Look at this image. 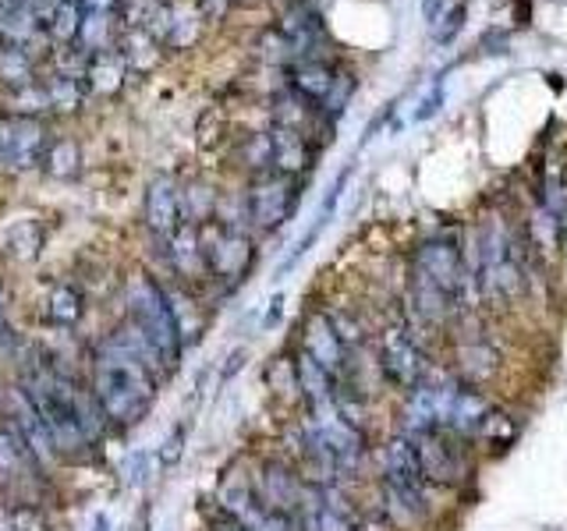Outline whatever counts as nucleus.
I'll return each instance as SVG.
<instances>
[{"instance_id":"obj_1","label":"nucleus","mask_w":567,"mask_h":531,"mask_svg":"<svg viewBox=\"0 0 567 531\" xmlns=\"http://www.w3.org/2000/svg\"><path fill=\"white\" fill-rule=\"evenodd\" d=\"M164 379H171L164 362L124 319L106 336H100L89 354L85 383L114 433H128L150 418Z\"/></svg>"},{"instance_id":"obj_2","label":"nucleus","mask_w":567,"mask_h":531,"mask_svg":"<svg viewBox=\"0 0 567 531\" xmlns=\"http://www.w3.org/2000/svg\"><path fill=\"white\" fill-rule=\"evenodd\" d=\"M377 468V510L394 531H433L440 521L436 489L425 482L412 439L398 429L372 450Z\"/></svg>"},{"instance_id":"obj_3","label":"nucleus","mask_w":567,"mask_h":531,"mask_svg":"<svg viewBox=\"0 0 567 531\" xmlns=\"http://www.w3.org/2000/svg\"><path fill=\"white\" fill-rule=\"evenodd\" d=\"M468 273L475 288V305L486 312H511L528 294V256L525 244L504 217H486L472 235Z\"/></svg>"},{"instance_id":"obj_4","label":"nucleus","mask_w":567,"mask_h":531,"mask_svg":"<svg viewBox=\"0 0 567 531\" xmlns=\"http://www.w3.org/2000/svg\"><path fill=\"white\" fill-rule=\"evenodd\" d=\"M82 386L85 379L71 376L68 368L53 365L47 358H29L22 372H18V389L29 397L35 415L43 418L53 447H58L64 460H79L85 454H93V447H89L82 433V418H79Z\"/></svg>"},{"instance_id":"obj_5","label":"nucleus","mask_w":567,"mask_h":531,"mask_svg":"<svg viewBox=\"0 0 567 531\" xmlns=\"http://www.w3.org/2000/svg\"><path fill=\"white\" fill-rule=\"evenodd\" d=\"M124 323L138 330L142 341H146L156 351V358L164 362L167 376H174L188 344L167 298V288L153 273H132L128 283H124Z\"/></svg>"},{"instance_id":"obj_6","label":"nucleus","mask_w":567,"mask_h":531,"mask_svg":"<svg viewBox=\"0 0 567 531\" xmlns=\"http://www.w3.org/2000/svg\"><path fill=\"white\" fill-rule=\"evenodd\" d=\"M372 365H377V379L394 389L398 397H404L408 389H415L430 376V368L436 365V351L425 347L419 336L404 326V319L394 315L390 323L377 330V336H372Z\"/></svg>"},{"instance_id":"obj_7","label":"nucleus","mask_w":567,"mask_h":531,"mask_svg":"<svg viewBox=\"0 0 567 531\" xmlns=\"http://www.w3.org/2000/svg\"><path fill=\"white\" fill-rule=\"evenodd\" d=\"M408 439H412V447H415L425 482H430L436 492H465L475 482L478 454H475L472 442L457 439L443 429H425V433H415Z\"/></svg>"},{"instance_id":"obj_8","label":"nucleus","mask_w":567,"mask_h":531,"mask_svg":"<svg viewBox=\"0 0 567 531\" xmlns=\"http://www.w3.org/2000/svg\"><path fill=\"white\" fill-rule=\"evenodd\" d=\"M213 510L224 513L227 521H235L241 531H301L295 518L277 513L259 500L252 478H248V460H235L230 468H224L217 492H213Z\"/></svg>"},{"instance_id":"obj_9","label":"nucleus","mask_w":567,"mask_h":531,"mask_svg":"<svg viewBox=\"0 0 567 531\" xmlns=\"http://www.w3.org/2000/svg\"><path fill=\"white\" fill-rule=\"evenodd\" d=\"M199 241H203V259H206V273L227 283V288H238L248 277L256 262V248L252 238L245 235L241 227H227L220 220H209L199 227Z\"/></svg>"},{"instance_id":"obj_10","label":"nucleus","mask_w":567,"mask_h":531,"mask_svg":"<svg viewBox=\"0 0 567 531\" xmlns=\"http://www.w3.org/2000/svg\"><path fill=\"white\" fill-rule=\"evenodd\" d=\"M248 478H252V489L259 492V500L266 507H274L277 513H288V518L298 521L309 482H306V475L295 468V460L288 454H266V457L248 460Z\"/></svg>"},{"instance_id":"obj_11","label":"nucleus","mask_w":567,"mask_h":531,"mask_svg":"<svg viewBox=\"0 0 567 531\" xmlns=\"http://www.w3.org/2000/svg\"><path fill=\"white\" fill-rule=\"evenodd\" d=\"M301 531H372V518L359 507L348 486H312L301 503Z\"/></svg>"},{"instance_id":"obj_12","label":"nucleus","mask_w":567,"mask_h":531,"mask_svg":"<svg viewBox=\"0 0 567 531\" xmlns=\"http://www.w3.org/2000/svg\"><path fill=\"white\" fill-rule=\"evenodd\" d=\"M301 202V181L288 174H259L245 191V217L252 220L259 235H274L295 217Z\"/></svg>"},{"instance_id":"obj_13","label":"nucleus","mask_w":567,"mask_h":531,"mask_svg":"<svg viewBox=\"0 0 567 531\" xmlns=\"http://www.w3.org/2000/svg\"><path fill=\"white\" fill-rule=\"evenodd\" d=\"M451 368L457 372L461 379L478 386V389H489L496 379H501V368H504V351L496 344L493 333H483V330H465L457 326L451 333Z\"/></svg>"},{"instance_id":"obj_14","label":"nucleus","mask_w":567,"mask_h":531,"mask_svg":"<svg viewBox=\"0 0 567 531\" xmlns=\"http://www.w3.org/2000/svg\"><path fill=\"white\" fill-rule=\"evenodd\" d=\"M50 149L47 124L29 114L0 117V170L8 174H29L43 167V156Z\"/></svg>"},{"instance_id":"obj_15","label":"nucleus","mask_w":567,"mask_h":531,"mask_svg":"<svg viewBox=\"0 0 567 531\" xmlns=\"http://www.w3.org/2000/svg\"><path fill=\"white\" fill-rule=\"evenodd\" d=\"M295 347L301 354H309V358L319 368H327L330 376H333V383H344L348 379V372H351V351L344 347L341 336H337L327 309H312L306 319H301L298 344Z\"/></svg>"},{"instance_id":"obj_16","label":"nucleus","mask_w":567,"mask_h":531,"mask_svg":"<svg viewBox=\"0 0 567 531\" xmlns=\"http://www.w3.org/2000/svg\"><path fill=\"white\" fill-rule=\"evenodd\" d=\"M142 212H146V227L156 241H171L177 235V227L185 223V209H182V185L174 181L171 174H159L146 188V202H142Z\"/></svg>"},{"instance_id":"obj_17","label":"nucleus","mask_w":567,"mask_h":531,"mask_svg":"<svg viewBox=\"0 0 567 531\" xmlns=\"http://www.w3.org/2000/svg\"><path fill=\"white\" fill-rule=\"evenodd\" d=\"M518 436H522L518 415H514L507 404L493 400V407L486 412L483 425H478V433L472 439V447H475L478 457H501V454H507L514 447V442H518Z\"/></svg>"},{"instance_id":"obj_18","label":"nucleus","mask_w":567,"mask_h":531,"mask_svg":"<svg viewBox=\"0 0 567 531\" xmlns=\"http://www.w3.org/2000/svg\"><path fill=\"white\" fill-rule=\"evenodd\" d=\"M270 138V164H274V174H288V177H301L312 164H316V142L306 138L301 132H291V128H277L266 135Z\"/></svg>"},{"instance_id":"obj_19","label":"nucleus","mask_w":567,"mask_h":531,"mask_svg":"<svg viewBox=\"0 0 567 531\" xmlns=\"http://www.w3.org/2000/svg\"><path fill=\"white\" fill-rule=\"evenodd\" d=\"M124 79H128V64H124L117 46L89 53L82 64V85H85V93H93V96H103V100L117 96L124 88Z\"/></svg>"},{"instance_id":"obj_20","label":"nucleus","mask_w":567,"mask_h":531,"mask_svg":"<svg viewBox=\"0 0 567 531\" xmlns=\"http://www.w3.org/2000/svg\"><path fill=\"white\" fill-rule=\"evenodd\" d=\"M167 259H171V270L182 283L192 280H203L206 273V259H203V241H199V227L195 223H182L177 235L167 241Z\"/></svg>"},{"instance_id":"obj_21","label":"nucleus","mask_w":567,"mask_h":531,"mask_svg":"<svg viewBox=\"0 0 567 531\" xmlns=\"http://www.w3.org/2000/svg\"><path fill=\"white\" fill-rule=\"evenodd\" d=\"M47 323L58 330H75L85 319V294L79 283L71 280H58L47 294Z\"/></svg>"},{"instance_id":"obj_22","label":"nucleus","mask_w":567,"mask_h":531,"mask_svg":"<svg viewBox=\"0 0 567 531\" xmlns=\"http://www.w3.org/2000/svg\"><path fill=\"white\" fill-rule=\"evenodd\" d=\"M337 71L323 61H301L291 67V93H298L301 100H309L316 106H323L337 85Z\"/></svg>"},{"instance_id":"obj_23","label":"nucleus","mask_w":567,"mask_h":531,"mask_svg":"<svg viewBox=\"0 0 567 531\" xmlns=\"http://www.w3.org/2000/svg\"><path fill=\"white\" fill-rule=\"evenodd\" d=\"M159 43L153 32L146 29H132V25H124V32L117 35V50H121V58L124 64H128V71H150L159 64Z\"/></svg>"},{"instance_id":"obj_24","label":"nucleus","mask_w":567,"mask_h":531,"mask_svg":"<svg viewBox=\"0 0 567 531\" xmlns=\"http://www.w3.org/2000/svg\"><path fill=\"white\" fill-rule=\"evenodd\" d=\"M0 82H4L11 93H18V88H25V85L35 82V64H32L29 46L0 40Z\"/></svg>"},{"instance_id":"obj_25","label":"nucleus","mask_w":567,"mask_h":531,"mask_svg":"<svg viewBox=\"0 0 567 531\" xmlns=\"http://www.w3.org/2000/svg\"><path fill=\"white\" fill-rule=\"evenodd\" d=\"M0 531H53V524L35 500H0Z\"/></svg>"},{"instance_id":"obj_26","label":"nucleus","mask_w":567,"mask_h":531,"mask_svg":"<svg viewBox=\"0 0 567 531\" xmlns=\"http://www.w3.org/2000/svg\"><path fill=\"white\" fill-rule=\"evenodd\" d=\"M199 29H203V14L195 4H188V0H177V4L167 8V29H164L167 46H177V50L192 46Z\"/></svg>"},{"instance_id":"obj_27","label":"nucleus","mask_w":567,"mask_h":531,"mask_svg":"<svg viewBox=\"0 0 567 531\" xmlns=\"http://www.w3.org/2000/svg\"><path fill=\"white\" fill-rule=\"evenodd\" d=\"M43 223L40 220H18L8 227V235H4V244H8V256L18 259V262H32V259H40L43 252Z\"/></svg>"},{"instance_id":"obj_28","label":"nucleus","mask_w":567,"mask_h":531,"mask_svg":"<svg viewBox=\"0 0 567 531\" xmlns=\"http://www.w3.org/2000/svg\"><path fill=\"white\" fill-rule=\"evenodd\" d=\"M47 88V100H50V111H79L82 100H85V85H82V75L75 71H53V75L43 82Z\"/></svg>"},{"instance_id":"obj_29","label":"nucleus","mask_w":567,"mask_h":531,"mask_svg":"<svg viewBox=\"0 0 567 531\" xmlns=\"http://www.w3.org/2000/svg\"><path fill=\"white\" fill-rule=\"evenodd\" d=\"M79 25H82V11L75 0H58L50 11V22H47V32L58 40L61 46H75L79 40Z\"/></svg>"},{"instance_id":"obj_30","label":"nucleus","mask_w":567,"mask_h":531,"mask_svg":"<svg viewBox=\"0 0 567 531\" xmlns=\"http://www.w3.org/2000/svg\"><path fill=\"white\" fill-rule=\"evenodd\" d=\"M43 167L50 177H58V181H64V177H75L79 167H82V153L71 138H58L50 142V149L43 156Z\"/></svg>"},{"instance_id":"obj_31","label":"nucleus","mask_w":567,"mask_h":531,"mask_svg":"<svg viewBox=\"0 0 567 531\" xmlns=\"http://www.w3.org/2000/svg\"><path fill=\"white\" fill-rule=\"evenodd\" d=\"M182 454H185V429H182V425H174V429L167 433V439L156 447L159 471H171L177 460H182Z\"/></svg>"},{"instance_id":"obj_32","label":"nucleus","mask_w":567,"mask_h":531,"mask_svg":"<svg viewBox=\"0 0 567 531\" xmlns=\"http://www.w3.org/2000/svg\"><path fill=\"white\" fill-rule=\"evenodd\" d=\"M546 209H549V217H554L560 252L567 256V188H557L554 195H546Z\"/></svg>"},{"instance_id":"obj_33","label":"nucleus","mask_w":567,"mask_h":531,"mask_svg":"<svg viewBox=\"0 0 567 531\" xmlns=\"http://www.w3.org/2000/svg\"><path fill=\"white\" fill-rule=\"evenodd\" d=\"M443 100H447V93H443V85H433L430 93H425V100L419 103V111L412 114V121H415V124H425V121H433V117L440 114Z\"/></svg>"},{"instance_id":"obj_34","label":"nucleus","mask_w":567,"mask_h":531,"mask_svg":"<svg viewBox=\"0 0 567 531\" xmlns=\"http://www.w3.org/2000/svg\"><path fill=\"white\" fill-rule=\"evenodd\" d=\"M14 336V326H11V294L4 288V280H0V347L11 344Z\"/></svg>"},{"instance_id":"obj_35","label":"nucleus","mask_w":567,"mask_h":531,"mask_svg":"<svg viewBox=\"0 0 567 531\" xmlns=\"http://www.w3.org/2000/svg\"><path fill=\"white\" fill-rule=\"evenodd\" d=\"M142 465H150V454H132V457H128V486H138L142 478H146Z\"/></svg>"},{"instance_id":"obj_36","label":"nucleus","mask_w":567,"mask_h":531,"mask_svg":"<svg viewBox=\"0 0 567 531\" xmlns=\"http://www.w3.org/2000/svg\"><path fill=\"white\" fill-rule=\"evenodd\" d=\"M245 358H248V351L245 347H238V351H230L227 354V365H224V376H220V383H227L230 376H235V372L245 365Z\"/></svg>"},{"instance_id":"obj_37","label":"nucleus","mask_w":567,"mask_h":531,"mask_svg":"<svg viewBox=\"0 0 567 531\" xmlns=\"http://www.w3.org/2000/svg\"><path fill=\"white\" fill-rule=\"evenodd\" d=\"M206 531H241V528H238L235 521H227L224 513H217V510L209 507V521H206Z\"/></svg>"},{"instance_id":"obj_38","label":"nucleus","mask_w":567,"mask_h":531,"mask_svg":"<svg viewBox=\"0 0 567 531\" xmlns=\"http://www.w3.org/2000/svg\"><path fill=\"white\" fill-rule=\"evenodd\" d=\"M128 531H150V507H142V510L135 513V521L128 524Z\"/></svg>"},{"instance_id":"obj_39","label":"nucleus","mask_w":567,"mask_h":531,"mask_svg":"<svg viewBox=\"0 0 567 531\" xmlns=\"http://www.w3.org/2000/svg\"><path fill=\"white\" fill-rule=\"evenodd\" d=\"M280 305H284L280 298L270 301V312H266V323H262V326H274V323H277V319H280Z\"/></svg>"},{"instance_id":"obj_40","label":"nucleus","mask_w":567,"mask_h":531,"mask_svg":"<svg viewBox=\"0 0 567 531\" xmlns=\"http://www.w3.org/2000/svg\"><path fill=\"white\" fill-rule=\"evenodd\" d=\"M93 531H111V518H106V513H96Z\"/></svg>"}]
</instances>
